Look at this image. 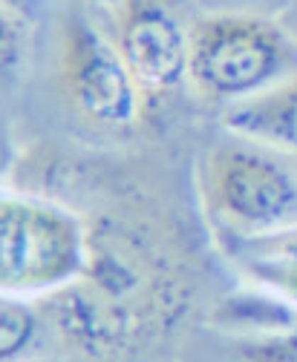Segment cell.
Wrapping results in <instances>:
<instances>
[{
	"label": "cell",
	"instance_id": "1",
	"mask_svg": "<svg viewBox=\"0 0 297 362\" xmlns=\"http://www.w3.org/2000/svg\"><path fill=\"white\" fill-rule=\"evenodd\" d=\"M84 274L47 296L52 328L78 351L113 359L156 337L176 316L182 291L167 274L162 253L150 250L124 221L104 218L87 228Z\"/></svg>",
	"mask_w": 297,
	"mask_h": 362
},
{
	"label": "cell",
	"instance_id": "2",
	"mask_svg": "<svg viewBox=\"0 0 297 362\" xmlns=\"http://www.w3.org/2000/svg\"><path fill=\"white\" fill-rule=\"evenodd\" d=\"M294 75L291 37L263 15L217 12L188 26V81L202 98L240 104Z\"/></svg>",
	"mask_w": 297,
	"mask_h": 362
},
{
	"label": "cell",
	"instance_id": "3",
	"mask_svg": "<svg viewBox=\"0 0 297 362\" xmlns=\"http://www.w3.org/2000/svg\"><path fill=\"white\" fill-rule=\"evenodd\" d=\"M87 221L64 204L0 193V293H55L87 267Z\"/></svg>",
	"mask_w": 297,
	"mask_h": 362
},
{
	"label": "cell",
	"instance_id": "4",
	"mask_svg": "<svg viewBox=\"0 0 297 362\" xmlns=\"http://www.w3.org/2000/svg\"><path fill=\"white\" fill-rule=\"evenodd\" d=\"M58 81L67 104L90 124L127 129L142 115V93L113 40L87 18L67 15L58 40Z\"/></svg>",
	"mask_w": 297,
	"mask_h": 362
},
{
	"label": "cell",
	"instance_id": "5",
	"mask_svg": "<svg viewBox=\"0 0 297 362\" xmlns=\"http://www.w3.org/2000/svg\"><path fill=\"white\" fill-rule=\"evenodd\" d=\"M205 196L240 230H274L297 210V173L251 144H217L202 164Z\"/></svg>",
	"mask_w": 297,
	"mask_h": 362
},
{
	"label": "cell",
	"instance_id": "6",
	"mask_svg": "<svg viewBox=\"0 0 297 362\" xmlns=\"http://www.w3.org/2000/svg\"><path fill=\"white\" fill-rule=\"evenodd\" d=\"M113 47L142 101H159L188 81V32L171 9L150 0L113 6Z\"/></svg>",
	"mask_w": 297,
	"mask_h": 362
},
{
	"label": "cell",
	"instance_id": "7",
	"mask_svg": "<svg viewBox=\"0 0 297 362\" xmlns=\"http://www.w3.org/2000/svg\"><path fill=\"white\" fill-rule=\"evenodd\" d=\"M223 124L248 141L297 156V75L240 104H228Z\"/></svg>",
	"mask_w": 297,
	"mask_h": 362
},
{
	"label": "cell",
	"instance_id": "8",
	"mask_svg": "<svg viewBox=\"0 0 297 362\" xmlns=\"http://www.w3.org/2000/svg\"><path fill=\"white\" fill-rule=\"evenodd\" d=\"M40 316L32 305L0 293V362H21L38 342Z\"/></svg>",
	"mask_w": 297,
	"mask_h": 362
},
{
	"label": "cell",
	"instance_id": "9",
	"mask_svg": "<svg viewBox=\"0 0 297 362\" xmlns=\"http://www.w3.org/2000/svg\"><path fill=\"white\" fill-rule=\"evenodd\" d=\"M240 362H297V331H266L237 342Z\"/></svg>",
	"mask_w": 297,
	"mask_h": 362
},
{
	"label": "cell",
	"instance_id": "10",
	"mask_svg": "<svg viewBox=\"0 0 297 362\" xmlns=\"http://www.w3.org/2000/svg\"><path fill=\"white\" fill-rule=\"evenodd\" d=\"M245 270L251 279L283 293L297 305V259H274V256H245Z\"/></svg>",
	"mask_w": 297,
	"mask_h": 362
},
{
	"label": "cell",
	"instance_id": "11",
	"mask_svg": "<svg viewBox=\"0 0 297 362\" xmlns=\"http://www.w3.org/2000/svg\"><path fill=\"white\" fill-rule=\"evenodd\" d=\"M26 52V29L18 15L0 6V81L9 78Z\"/></svg>",
	"mask_w": 297,
	"mask_h": 362
},
{
	"label": "cell",
	"instance_id": "12",
	"mask_svg": "<svg viewBox=\"0 0 297 362\" xmlns=\"http://www.w3.org/2000/svg\"><path fill=\"white\" fill-rule=\"evenodd\" d=\"M0 167H4V144H0Z\"/></svg>",
	"mask_w": 297,
	"mask_h": 362
}]
</instances>
